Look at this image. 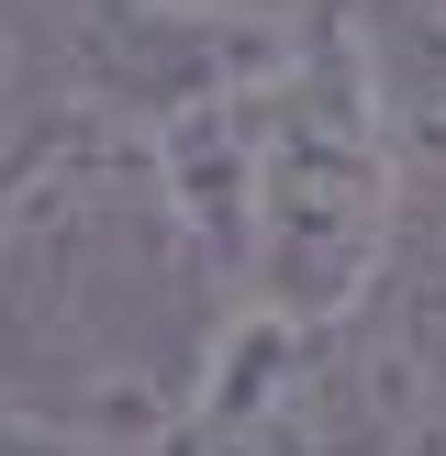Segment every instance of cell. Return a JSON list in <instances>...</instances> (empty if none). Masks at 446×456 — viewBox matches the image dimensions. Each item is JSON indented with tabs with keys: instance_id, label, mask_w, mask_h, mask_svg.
<instances>
[{
	"instance_id": "1",
	"label": "cell",
	"mask_w": 446,
	"mask_h": 456,
	"mask_svg": "<svg viewBox=\"0 0 446 456\" xmlns=\"http://www.w3.org/2000/svg\"><path fill=\"white\" fill-rule=\"evenodd\" d=\"M201 245L178 234L145 145L67 123L0 200V412L101 456H156L190 423L212 334Z\"/></svg>"
},
{
	"instance_id": "2",
	"label": "cell",
	"mask_w": 446,
	"mask_h": 456,
	"mask_svg": "<svg viewBox=\"0 0 446 456\" xmlns=\"http://www.w3.org/2000/svg\"><path fill=\"white\" fill-rule=\"evenodd\" d=\"M401 145L368 78V34L357 12H312L290 67L257 89V200H245V267L235 312H279V323H357L391 289L401 245Z\"/></svg>"
},
{
	"instance_id": "3",
	"label": "cell",
	"mask_w": 446,
	"mask_h": 456,
	"mask_svg": "<svg viewBox=\"0 0 446 456\" xmlns=\"http://www.w3.org/2000/svg\"><path fill=\"white\" fill-rule=\"evenodd\" d=\"M446 412L379 312L357 323H279L235 312L190 390L168 456H435Z\"/></svg>"
},
{
	"instance_id": "4",
	"label": "cell",
	"mask_w": 446,
	"mask_h": 456,
	"mask_svg": "<svg viewBox=\"0 0 446 456\" xmlns=\"http://www.w3.org/2000/svg\"><path fill=\"white\" fill-rule=\"evenodd\" d=\"M301 45V22L212 12V0H67V101L78 123L112 134H168L212 101L268 89Z\"/></svg>"
},
{
	"instance_id": "5",
	"label": "cell",
	"mask_w": 446,
	"mask_h": 456,
	"mask_svg": "<svg viewBox=\"0 0 446 456\" xmlns=\"http://www.w3.org/2000/svg\"><path fill=\"white\" fill-rule=\"evenodd\" d=\"M368 34V78L379 111H391V145L401 178H446V0H391V12H357Z\"/></svg>"
},
{
	"instance_id": "6",
	"label": "cell",
	"mask_w": 446,
	"mask_h": 456,
	"mask_svg": "<svg viewBox=\"0 0 446 456\" xmlns=\"http://www.w3.org/2000/svg\"><path fill=\"white\" fill-rule=\"evenodd\" d=\"M0 456H101V445H78V435H45V423L0 412Z\"/></svg>"
},
{
	"instance_id": "7",
	"label": "cell",
	"mask_w": 446,
	"mask_h": 456,
	"mask_svg": "<svg viewBox=\"0 0 446 456\" xmlns=\"http://www.w3.org/2000/svg\"><path fill=\"white\" fill-rule=\"evenodd\" d=\"M212 12H257V22H312L324 0H212Z\"/></svg>"
}]
</instances>
